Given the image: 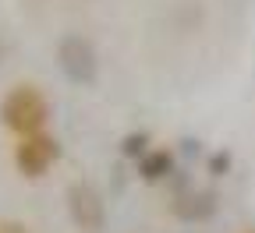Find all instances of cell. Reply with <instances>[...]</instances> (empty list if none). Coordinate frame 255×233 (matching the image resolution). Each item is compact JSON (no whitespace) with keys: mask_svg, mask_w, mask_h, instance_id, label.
Here are the masks:
<instances>
[{"mask_svg":"<svg viewBox=\"0 0 255 233\" xmlns=\"http://www.w3.org/2000/svg\"><path fill=\"white\" fill-rule=\"evenodd\" d=\"M184 152H188V155L199 152V142H195V138H184Z\"/></svg>","mask_w":255,"mask_h":233,"instance_id":"obj_10","label":"cell"},{"mask_svg":"<svg viewBox=\"0 0 255 233\" xmlns=\"http://www.w3.org/2000/svg\"><path fill=\"white\" fill-rule=\"evenodd\" d=\"M149 152V135H145V131H131V135H124L121 138V155H128V159H142Z\"/></svg>","mask_w":255,"mask_h":233,"instance_id":"obj_7","label":"cell"},{"mask_svg":"<svg viewBox=\"0 0 255 233\" xmlns=\"http://www.w3.org/2000/svg\"><path fill=\"white\" fill-rule=\"evenodd\" d=\"M174 173V152L170 149H149L142 159H138V177L156 184V180H167Z\"/></svg>","mask_w":255,"mask_h":233,"instance_id":"obj_6","label":"cell"},{"mask_svg":"<svg viewBox=\"0 0 255 233\" xmlns=\"http://www.w3.org/2000/svg\"><path fill=\"white\" fill-rule=\"evenodd\" d=\"M216 191L209 187H188V191H177L174 202H170V212L184 223H206L216 216Z\"/></svg>","mask_w":255,"mask_h":233,"instance_id":"obj_5","label":"cell"},{"mask_svg":"<svg viewBox=\"0 0 255 233\" xmlns=\"http://www.w3.org/2000/svg\"><path fill=\"white\" fill-rule=\"evenodd\" d=\"M0 233H28V226L18 223V219H4V223H0Z\"/></svg>","mask_w":255,"mask_h":233,"instance_id":"obj_9","label":"cell"},{"mask_svg":"<svg viewBox=\"0 0 255 233\" xmlns=\"http://www.w3.org/2000/svg\"><path fill=\"white\" fill-rule=\"evenodd\" d=\"M57 155H60V145H57L53 135H46V131L43 135L18 138V145H14V170L21 177H43L57 162Z\"/></svg>","mask_w":255,"mask_h":233,"instance_id":"obj_3","label":"cell"},{"mask_svg":"<svg viewBox=\"0 0 255 233\" xmlns=\"http://www.w3.org/2000/svg\"><path fill=\"white\" fill-rule=\"evenodd\" d=\"M231 166H234V155H231L227 149H220V152L209 155V173H213V177H227Z\"/></svg>","mask_w":255,"mask_h":233,"instance_id":"obj_8","label":"cell"},{"mask_svg":"<svg viewBox=\"0 0 255 233\" xmlns=\"http://www.w3.org/2000/svg\"><path fill=\"white\" fill-rule=\"evenodd\" d=\"M245 233H255V230H245Z\"/></svg>","mask_w":255,"mask_h":233,"instance_id":"obj_11","label":"cell"},{"mask_svg":"<svg viewBox=\"0 0 255 233\" xmlns=\"http://www.w3.org/2000/svg\"><path fill=\"white\" fill-rule=\"evenodd\" d=\"M68 216L78 230H103V219H107V202H103V194L96 191L92 184L85 180H75L68 187Z\"/></svg>","mask_w":255,"mask_h":233,"instance_id":"obj_4","label":"cell"},{"mask_svg":"<svg viewBox=\"0 0 255 233\" xmlns=\"http://www.w3.org/2000/svg\"><path fill=\"white\" fill-rule=\"evenodd\" d=\"M46 120H50V103L36 85H14L0 103V124L14 131L18 138L43 135Z\"/></svg>","mask_w":255,"mask_h":233,"instance_id":"obj_1","label":"cell"},{"mask_svg":"<svg viewBox=\"0 0 255 233\" xmlns=\"http://www.w3.org/2000/svg\"><path fill=\"white\" fill-rule=\"evenodd\" d=\"M57 64L71 85H92L100 78V57H96L92 43L85 36H75V32L57 43Z\"/></svg>","mask_w":255,"mask_h":233,"instance_id":"obj_2","label":"cell"}]
</instances>
